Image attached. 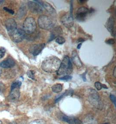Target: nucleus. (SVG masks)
Listing matches in <instances>:
<instances>
[{"instance_id": "f257e3e1", "label": "nucleus", "mask_w": 116, "mask_h": 124, "mask_svg": "<svg viewBox=\"0 0 116 124\" xmlns=\"http://www.w3.org/2000/svg\"><path fill=\"white\" fill-rule=\"evenodd\" d=\"M61 61L56 57H51L43 61L41 68L43 71L48 73L55 72L58 71L60 66Z\"/></svg>"}, {"instance_id": "f03ea898", "label": "nucleus", "mask_w": 116, "mask_h": 124, "mask_svg": "<svg viewBox=\"0 0 116 124\" xmlns=\"http://www.w3.org/2000/svg\"><path fill=\"white\" fill-rule=\"evenodd\" d=\"M73 71V66L68 56H65L61 62L60 66L57 71L58 75H69Z\"/></svg>"}, {"instance_id": "7ed1b4c3", "label": "nucleus", "mask_w": 116, "mask_h": 124, "mask_svg": "<svg viewBox=\"0 0 116 124\" xmlns=\"http://www.w3.org/2000/svg\"><path fill=\"white\" fill-rule=\"evenodd\" d=\"M36 28V22L34 18L32 17L26 18L23 24V30L25 34H32L35 31Z\"/></svg>"}, {"instance_id": "20e7f679", "label": "nucleus", "mask_w": 116, "mask_h": 124, "mask_svg": "<svg viewBox=\"0 0 116 124\" xmlns=\"http://www.w3.org/2000/svg\"><path fill=\"white\" fill-rule=\"evenodd\" d=\"M38 24L41 29L49 30L53 28L54 23L53 20L48 16L41 15L38 19Z\"/></svg>"}, {"instance_id": "39448f33", "label": "nucleus", "mask_w": 116, "mask_h": 124, "mask_svg": "<svg viewBox=\"0 0 116 124\" xmlns=\"http://www.w3.org/2000/svg\"><path fill=\"white\" fill-rule=\"evenodd\" d=\"M89 13V9L86 7H81L77 10L76 13L75 17L77 21L80 22L84 21Z\"/></svg>"}, {"instance_id": "423d86ee", "label": "nucleus", "mask_w": 116, "mask_h": 124, "mask_svg": "<svg viewBox=\"0 0 116 124\" xmlns=\"http://www.w3.org/2000/svg\"><path fill=\"white\" fill-rule=\"evenodd\" d=\"M25 36V33L24 31L21 29H17L11 35V39L17 43L22 42Z\"/></svg>"}, {"instance_id": "0eeeda50", "label": "nucleus", "mask_w": 116, "mask_h": 124, "mask_svg": "<svg viewBox=\"0 0 116 124\" xmlns=\"http://www.w3.org/2000/svg\"><path fill=\"white\" fill-rule=\"evenodd\" d=\"M29 8L32 13L36 14H41L43 12L42 7L37 2L29 1L28 3Z\"/></svg>"}, {"instance_id": "6e6552de", "label": "nucleus", "mask_w": 116, "mask_h": 124, "mask_svg": "<svg viewBox=\"0 0 116 124\" xmlns=\"http://www.w3.org/2000/svg\"><path fill=\"white\" fill-rule=\"evenodd\" d=\"M7 30L10 36L17 29V25L15 20L13 18H10L7 21L6 23Z\"/></svg>"}, {"instance_id": "1a4fd4ad", "label": "nucleus", "mask_w": 116, "mask_h": 124, "mask_svg": "<svg viewBox=\"0 0 116 124\" xmlns=\"http://www.w3.org/2000/svg\"><path fill=\"white\" fill-rule=\"evenodd\" d=\"M45 46L44 43L34 44L30 46L29 51L33 55L37 56L41 53Z\"/></svg>"}, {"instance_id": "9d476101", "label": "nucleus", "mask_w": 116, "mask_h": 124, "mask_svg": "<svg viewBox=\"0 0 116 124\" xmlns=\"http://www.w3.org/2000/svg\"><path fill=\"white\" fill-rule=\"evenodd\" d=\"M60 22L66 28H70L73 25V18L70 14H66L61 17Z\"/></svg>"}, {"instance_id": "9b49d317", "label": "nucleus", "mask_w": 116, "mask_h": 124, "mask_svg": "<svg viewBox=\"0 0 116 124\" xmlns=\"http://www.w3.org/2000/svg\"><path fill=\"white\" fill-rule=\"evenodd\" d=\"M20 92L19 88L11 90V93L9 96V99L12 102H16L19 99Z\"/></svg>"}, {"instance_id": "f8f14e48", "label": "nucleus", "mask_w": 116, "mask_h": 124, "mask_svg": "<svg viewBox=\"0 0 116 124\" xmlns=\"http://www.w3.org/2000/svg\"><path fill=\"white\" fill-rule=\"evenodd\" d=\"M62 29L61 27L58 26L54 28L51 32L49 41H51L54 39H56V38L59 37L60 34H62Z\"/></svg>"}, {"instance_id": "ddd939ff", "label": "nucleus", "mask_w": 116, "mask_h": 124, "mask_svg": "<svg viewBox=\"0 0 116 124\" xmlns=\"http://www.w3.org/2000/svg\"><path fill=\"white\" fill-rule=\"evenodd\" d=\"M15 62L12 58H8L0 63V66L3 68H11L15 65Z\"/></svg>"}, {"instance_id": "4468645a", "label": "nucleus", "mask_w": 116, "mask_h": 124, "mask_svg": "<svg viewBox=\"0 0 116 124\" xmlns=\"http://www.w3.org/2000/svg\"><path fill=\"white\" fill-rule=\"evenodd\" d=\"M61 120L69 124H82V122L80 120L77 118L70 117L67 116H62Z\"/></svg>"}, {"instance_id": "2eb2a0df", "label": "nucleus", "mask_w": 116, "mask_h": 124, "mask_svg": "<svg viewBox=\"0 0 116 124\" xmlns=\"http://www.w3.org/2000/svg\"><path fill=\"white\" fill-rule=\"evenodd\" d=\"M72 60L73 64L76 66L78 68H80L82 66L81 61L80 60L77 52L76 51H73L72 53Z\"/></svg>"}, {"instance_id": "dca6fc26", "label": "nucleus", "mask_w": 116, "mask_h": 124, "mask_svg": "<svg viewBox=\"0 0 116 124\" xmlns=\"http://www.w3.org/2000/svg\"><path fill=\"white\" fill-rule=\"evenodd\" d=\"M115 25V20L114 18L113 17H110L108 20L107 24V28L108 31L110 32L112 35L114 34V28Z\"/></svg>"}, {"instance_id": "f3484780", "label": "nucleus", "mask_w": 116, "mask_h": 124, "mask_svg": "<svg viewBox=\"0 0 116 124\" xmlns=\"http://www.w3.org/2000/svg\"><path fill=\"white\" fill-rule=\"evenodd\" d=\"M42 6L49 13H51V14H54V13H56V11L54 10V9L50 4H49L48 3H47V2L44 3V2H43V4H42Z\"/></svg>"}, {"instance_id": "a211bd4d", "label": "nucleus", "mask_w": 116, "mask_h": 124, "mask_svg": "<svg viewBox=\"0 0 116 124\" xmlns=\"http://www.w3.org/2000/svg\"><path fill=\"white\" fill-rule=\"evenodd\" d=\"M52 90L55 93H59L62 90V86L60 84H57L52 87Z\"/></svg>"}, {"instance_id": "6ab92c4d", "label": "nucleus", "mask_w": 116, "mask_h": 124, "mask_svg": "<svg viewBox=\"0 0 116 124\" xmlns=\"http://www.w3.org/2000/svg\"><path fill=\"white\" fill-rule=\"evenodd\" d=\"M21 85H22V82L19 81H14L12 84L11 85V90H12L17 88H19Z\"/></svg>"}, {"instance_id": "aec40b11", "label": "nucleus", "mask_w": 116, "mask_h": 124, "mask_svg": "<svg viewBox=\"0 0 116 124\" xmlns=\"http://www.w3.org/2000/svg\"><path fill=\"white\" fill-rule=\"evenodd\" d=\"M29 124H47L45 121L43 119H36L30 122Z\"/></svg>"}, {"instance_id": "412c9836", "label": "nucleus", "mask_w": 116, "mask_h": 124, "mask_svg": "<svg viewBox=\"0 0 116 124\" xmlns=\"http://www.w3.org/2000/svg\"><path fill=\"white\" fill-rule=\"evenodd\" d=\"M56 42L60 45H62L65 43V39L62 37H58L56 39Z\"/></svg>"}, {"instance_id": "4be33fe9", "label": "nucleus", "mask_w": 116, "mask_h": 124, "mask_svg": "<svg viewBox=\"0 0 116 124\" xmlns=\"http://www.w3.org/2000/svg\"><path fill=\"white\" fill-rule=\"evenodd\" d=\"M35 72L34 71H28L27 72V75L28 77H29L30 78H31L33 80H35Z\"/></svg>"}, {"instance_id": "5701e85b", "label": "nucleus", "mask_w": 116, "mask_h": 124, "mask_svg": "<svg viewBox=\"0 0 116 124\" xmlns=\"http://www.w3.org/2000/svg\"><path fill=\"white\" fill-rule=\"evenodd\" d=\"M66 93H67L66 92H65V93H63V94H62L58 95V96L57 97L56 99H55V102H58V101H59L61 99H62L65 96V95L66 94Z\"/></svg>"}, {"instance_id": "b1692460", "label": "nucleus", "mask_w": 116, "mask_h": 124, "mask_svg": "<svg viewBox=\"0 0 116 124\" xmlns=\"http://www.w3.org/2000/svg\"><path fill=\"white\" fill-rule=\"evenodd\" d=\"M5 52H6V50L4 48L1 47L0 48V59L4 57Z\"/></svg>"}, {"instance_id": "393cba45", "label": "nucleus", "mask_w": 116, "mask_h": 124, "mask_svg": "<svg viewBox=\"0 0 116 124\" xmlns=\"http://www.w3.org/2000/svg\"><path fill=\"white\" fill-rule=\"evenodd\" d=\"M72 77L71 76H70V75H66V76H65L64 77H61L59 79L61 80H65V81H68L70 80L71 79H72Z\"/></svg>"}, {"instance_id": "a878e982", "label": "nucleus", "mask_w": 116, "mask_h": 124, "mask_svg": "<svg viewBox=\"0 0 116 124\" xmlns=\"http://www.w3.org/2000/svg\"><path fill=\"white\" fill-rule=\"evenodd\" d=\"M95 86L97 89V90H101L102 88V84L99 82H96L95 83Z\"/></svg>"}, {"instance_id": "bb28decb", "label": "nucleus", "mask_w": 116, "mask_h": 124, "mask_svg": "<svg viewBox=\"0 0 116 124\" xmlns=\"http://www.w3.org/2000/svg\"><path fill=\"white\" fill-rule=\"evenodd\" d=\"M105 42L109 45H114L115 42V40L114 39H110L106 41Z\"/></svg>"}, {"instance_id": "cd10ccee", "label": "nucleus", "mask_w": 116, "mask_h": 124, "mask_svg": "<svg viewBox=\"0 0 116 124\" xmlns=\"http://www.w3.org/2000/svg\"><path fill=\"white\" fill-rule=\"evenodd\" d=\"M110 99L112 101L113 103L114 104V105L116 106V97L113 94H110Z\"/></svg>"}, {"instance_id": "c85d7f7f", "label": "nucleus", "mask_w": 116, "mask_h": 124, "mask_svg": "<svg viewBox=\"0 0 116 124\" xmlns=\"http://www.w3.org/2000/svg\"><path fill=\"white\" fill-rule=\"evenodd\" d=\"M3 9H4V10H5L7 12H8V13H10V14H12V15H14V11H13L12 10H11L10 9L8 8H7L6 7H4Z\"/></svg>"}, {"instance_id": "c756f323", "label": "nucleus", "mask_w": 116, "mask_h": 124, "mask_svg": "<svg viewBox=\"0 0 116 124\" xmlns=\"http://www.w3.org/2000/svg\"><path fill=\"white\" fill-rule=\"evenodd\" d=\"M73 1L71 0V8H70V15L72 17H73Z\"/></svg>"}, {"instance_id": "7c9ffc66", "label": "nucleus", "mask_w": 116, "mask_h": 124, "mask_svg": "<svg viewBox=\"0 0 116 124\" xmlns=\"http://www.w3.org/2000/svg\"><path fill=\"white\" fill-rule=\"evenodd\" d=\"M84 41V40L83 39H80L77 40V42H83Z\"/></svg>"}, {"instance_id": "2f4dec72", "label": "nucleus", "mask_w": 116, "mask_h": 124, "mask_svg": "<svg viewBox=\"0 0 116 124\" xmlns=\"http://www.w3.org/2000/svg\"><path fill=\"white\" fill-rule=\"evenodd\" d=\"M87 0H79V1L80 3V4H84V3H85V2H86Z\"/></svg>"}, {"instance_id": "473e14b6", "label": "nucleus", "mask_w": 116, "mask_h": 124, "mask_svg": "<svg viewBox=\"0 0 116 124\" xmlns=\"http://www.w3.org/2000/svg\"><path fill=\"white\" fill-rule=\"evenodd\" d=\"M82 44L81 43H80L79 44H78V45H77V48L78 49H80V47H81V46Z\"/></svg>"}, {"instance_id": "72a5a7b5", "label": "nucleus", "mask_w": 116, "mask_h": 124, "mask_svg": "<svg viewBox=\"0 0 116 124\" xmlns=\"http://www.w3.org/2000/svg\"><path fill=\"white\" fill-rule=\"evenodd\" d=\"M85 74H86L84 73V75H82V77L83 78V80H84V81H86V78H85Z\"/></svg>"}, {"instance_id": "f704fd0d", "label": "nucleus", "mask_w": 116, "mask_h": 124, "mask_svg": "<svg viewBox=\"0 0 116 124\" xmlns=\"http://www.w3.org/2000/svg\"><path fill=\"white\" fill-rule=\"evenodd\" d=\"M113 75L114 77H116V67H115V68H114V70L113 72Z\"/></svg>"}, {"instance_id": "c9c22d12", "label": "nucleus", "mask_w": 116, "mask_h": 124, "mask_svg": "<svg viewBox=\"0 0 116 124\" xmlns=\"http://www.w3.org/2000/svg\"><path fill=\"white\" fill-rule=\"evenodd\" d=\"M102 88H105V89H108V88L107 86L105 85H104V84H102Z\"/></svg>"}, {"instance_id": "e433bc0d", "label": "nucleus", "mask_w": 116, "mask_h": 124, "mask_svg": "<svg viewBox=\"0 0 116 124\" xmlns=\"http://www.w3.org/2000/svg\"><path fill=\"white\" fill-rule=\"evenodd\" d=\"M9 124H17V122H15L14 121H13L12 122H10Z\"/></svg>"}, {"instance_id": "4c0bfd02", "label": "nucleus", "mask_w": 116, "mask_h": 124, "mask_svg": "<svg viewBox=\"0 0 116 124\" xmlns=\"http://www.w3.org/2000/svg\"><path fill=\"white\" fill-rule=\"evenodd\" d=\"M4 1V0H0V4H1L3 3Z\"/></svg>"}, {"instance_id": "58836bf2", "label": "nucleus", "mask_w": 116, "mask_h": 124, "mask_svg": "<svg viewBox=\"0 0 116 124\" xmlns=\"http://www.w3.org/2000/svg\"><path fill=\"white\" fill-rule=\"evenodd\" d=\"M1 73H2V71H1V69H0V76H1Z\"/></svg>"}, {"instance_id": "ea45409f", "label": "nucleus", "mask_w": 116, "mask_h": 124, "mask_svg": "<svg viewBox=\"0 0 116 124\" xmlns=\"http://www.w3.org/2000/svg\"><path fill=\"white\" fill-rule=\"evenodd\" d=\"M0 124H2V122L0 120Z\"/></svg>"}, {"instance_id": "a19ab883", "label": "nucleus", "mask_w": 116, "mask_h": 124, "mask_svg": "<svg viewBox=\"0 0 116 124\" xmlns=\"http://www.w3.org/2000/svg\"><path fill=\"white\" fill-rule=\"evenodd\" d=\"M108 124V123H103V124Z\"/></svg>"}]
</instances>
